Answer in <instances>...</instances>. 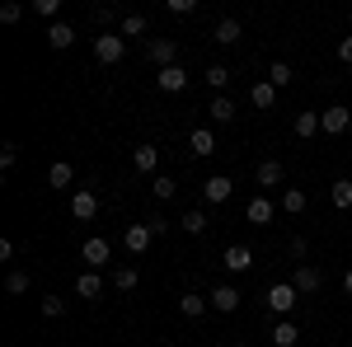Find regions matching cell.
Wrapping results in <instances>:
<instances>
[{
	"label": "cell",
	"instance_id": "6da1fadb",
	"mask_svg": "<svg viewBox=\"0 0 352 347\" xmlns=\"http://www.w3.org/2000/svg\"><path fill=\"white\" fill-rule=\"evenodd\" d=\"M94 56H99L104 66L122 61V56H127V38H122V33H99V38H94Z\"/></svg>",
	"mask_w": 352,
	"mask_h": 347
},
{
	"label": "cell",
	"instance_id": "7a4b0ae2",
	"mask_svg": "<svg viewBox=\"0 0 352 347\" xmlns=\"http://www.w3.org/2000/svg\"><path fill=\"white\" fill-rule=\"evenodd\" d=\"M296 300H300V291L292 287V282L268 287V310H272V315H292V310H296Z\"/></svg>",
	"mask_w": 352,
	"mask_h": 347
},
{
	"label": "cell",
	"instance_id": "3957f363",
	"mask_svg": "<svg viewBox=\"0 0 352 347\" xmlns=\"http://www.w3.org/2000/svg\"><path fill=\"white\" fill-rule=\"evenodd\" d=\"M348 127H352V108L333 104L329 113H320V132H329V136H343Z\"/></svg>",
	"mask_w": 352,
	"mask_h": 347
},
{
	"label": "cell",
	"instance_id": "277c9868",
	"mask_svg": "<svg viewBox=\"0 0 352 347\" xmlns=\"http://www.w3.org/2000/svg\"><path fill=\"white\" fill-rule=\"evenodd\" d=\"M230 192H235V183H230L226 174H212V179L202 183V197H207V207H221V202H230Z\"/></svg>",
	"mask_w": 352,
	"mask_h": 347
},
{
	"label": "cell",
	"instance_id": "5b68a950",
	"mask_svg": "<svg viewBox=\"0 0 352 347\" xmlns=\"http://www.w3.org/2000/svg\"><path fill=\"white\" fill-rule=\"evenodd\" d=\"M80 258H85L89 267H94V272H99V267H104V263L113 258V244L94 235V240H85V244H80Z\"/></svg>",
	"mask_w": 352,
	"mask_h": 347
},
{
	"label": "cell",
	"instance_id": "8992f818",
	"mask_svg": "<svg viewBox=\"0 0 352 347\" xmlns=\"http://www.w3.org/2000/svg\"><path fill=\"white\" fill-rule=\"evenodd\" d=\"M155 85H160L164 94H184L188 89V71L184 66H164V71H155Z\"/></svg>",
	"mask_w": 352,
	"mask_h": 347
},
{
	"label": "cell",
	"instance_id": "52a82bcc",
	"mask_svg": "<svg viewBox=\"0 0 352 347\" xmlns=\"http://www.w3.org/2000/svg\"><path fill=\"white\" fill-rule=\"evenodd\" d=\"M146 56H151L160 71H164V66H179V61H174V56H179V43H174V38H155V43L146 47Z\"/></svg>",
	"mask_w": 352,
	"mask_h": 347
},
{
	"label": "cell",
	"instance_id": "ba28073f",
	"mask_svg": "<svg viewBox=\"0 0 352 347\" xmlns=\"http://www.w3.org/2000/svg\"><path fill=\"white\" fill-rule=\"evenodd\" d=\"M71 216H76V221H94V216H99V197H94L89 188H80V192L71 197Z\"/></svg>",
	"mask_w": 352,
	"mask_h": 347
},
{
	"label": "cell",
	"instance_id": "9c48e42d",
	"mask_svg": "<svg viewBox=\"0 0 352 347\" xmlns=\"http://www.w3.org/2000/svg\"><path fill=\"white\" fill-rule=\"evenodd\" d=\"M320 282H324V277H320V267H310V263H300L296 277H292V287H296L300 295H315V291H320Z\"/></svg>",
	"mask_w": 352,
	"mask_h": 347
},
{
	"label": "cell",
	"instance_id": "30bf717a",
	"mask_svg": "<svg viewBox=\"0 0 352 347\" xmlns=\"http://www.w3.org/2000/svg\"><path fill=\"white\" fill-rule=\"evenodd\" d=\"M122 244H127L132 254H146V249L155 244V235H151V225L141 221V225H127V235H122Z\"/></svg>",
	"mask_w": 352,
	"mask_h": 347
},
{
	"label": "cell",
	"instance_id": "8fae6325",
	"mask_svg": "<svg viewBox=\"0 0 352 347\" xmlns=\"http://www.w3.org/2000/svg\"><path fill=\"white\" fill-rule=\"evenodd\" d=\"M221 267H230V272H249V267H254V254H249L244 244H230L226 258H221Z\"/></svg>",
	"mask_w": 352,
	"mask_h": 347
},
{
	"label": "cell",
	"instance_id": "7c38bea8",
	"mask_svg": "<svg viewBox=\"0 0 352 347\" xmlns=\"http://www.w3.org/2000/svg\"><path fill=\"white\" fill-rule=\"evenodd\" d=\"M207 300H212V310H221V315L240 310V291H235V287H217V291L207 295Z\"/></svg>",
	"mask_w": 352,
	"mask_h": 347
},
{
	"label": "cell",
	"instance_id": "4fadbf2b",
	"mask_svg": "<svg viewBox=\"0 0 352 347\" xmlns=\"http://www.w3.org/2000/svg\"><path fill=\"white\" fill-rule=\"evenodd\" d=\"M188 150H192V155H212V150H217V132L197 127V132L188 136Z\"/></svg>",
	"mask_w": 352,
	"mask_h": 347
},
{
	"label": "cell",
	"instance_id": "5bb4252c",
	"mask_svg": "<svg viewBox=\"0 0 352 347\" xmlns=\"http://www.w3.org/2000/svg\"><path fill=\"white\" fill-rule=\"evenodd\" d=\"M300 343V328L292 320H282L277 328H272V347H296Z\"/></svg>",
	"mask_w": 352,
	"mask_h": 347
},
{
	"label": "cell",
	"instance_id": "9a60e30c",
	"mask_svg": "<svg viewBox=\"0 0 352 347\" xmlns=\"http://www.w3.org/2000/svg\"><path fill=\"white\" fill-rule=\"evenodd\" d=\"M249 104H254V108H272V104H277V89H272L268 80L249 85Z\"/></svg>",
	"mask_w": 352,
	"mask_h": 347
},
{
	"label": "cell",
	"instance_id": "2e32d148",
	"mask_svg": "<svg viewBox=\"0 0 352 347\" xmlns=\"http://www.w3.org/2000/svg\"><path fill=\"white\" fill-rule=\"evenodd\" d=\"M329 202H333L338 212H348V207H352V179H338V183H329Z\"/></svg>",
	"mask_w": 352,
	"mask_h": 347
},
{
	"label": "cell",
	"instance_id": "e0dca14e",
	"mask_svg": "<svg viewBox=\"0 0 352 347\" xmlns=\"http://www.w3.org/2000/svg\"><path fill=\"white\" fill-rule=\"evenodd\" d=\"M254 179H258V188H277V183H282V164H277V160H263L258 169H254Z\"/></svg>",
	"mask_w": 352,
	"mask_h": 347
},
{
	"label": "cell",
	"instance_id": "ac0fdd59",
	"mask_svg": "<svg viewBox=\"0 0 352 347\" xmlns=\"http://www.w3.org/2000/svg\"><path fill=\"white\" fill-rule=\"evenodd\" d=\"M47 43H52L56 52H66V47L76 43V28H71V24H52V28H47Z\"/></svg>",
	"mask_w": 352,
	"mask_h": 347
},
{
	"label": "cell",
	"instance_id": "d6986e66",
	"mask_svg": "<svg viewBox=\"0 0 352 347\" xmlns=\"http://www.w3.org/2000/svg\"><path fill=\"white\" fill-rule=\"evenodd\" d=\"M292 132H296L300 141H310V136L320 132V113H296V122H292Z\"/></svg>",
	"mask_w": 352,
	"mask_h": 347
},
{
	"label": "cell",
	"instance_id": "ffe728a7",
	"mask_svg": "<svg viewBox=\"0 0 352 347\" xmlns=\"http://www.w3.org/2000/svg\"><path fill=\"white\" fill-rule=\"evenodd\" d=\"M132 164L141 169V174H155V164H160V150H155V146H141V150H132Z\"/></svg>",
	"mask_w": 352,
	"mask_h": 347
},
{
	"label": "cell",
	"instance_id": "44dd1931",
	"mask_svg": "<svg viewBox=\"0 0 352 347\" xmlns=\"http://www.w3.org/2000/svg\"><path fill=\"white\" fill-rule=\"evenodd\" d=\"M305 207H310V197H305L300 188H287V192H282V212L287 216H300Z\"/></svg>",
	"mask_w": 352,
	"mask_h": 347
},
{
	"label": "cell",
	"instance_id": "7402d4cb",
	"mask_svg": "<svg viewBox=\"0 0 352 347\" xmlns=\"http://www.w3.org/2000/svg\"><path fill=\"white\" fill-rule=\"evenodd\" d=\"M76 291H80L85 300H99V295H104V277H99V272H85L80 282H76Z\"/></svg>",
	"mask_w": 352,
	"mask_h": 347
},
{
	"label": "cell",
	"instance_id": "603a6c76",
	"mask_svg": "<svg viewBox=\"0 0 352 347\" xmlns=\"http://www.w3.org/2000/svg\"><path fill=\"white\" fill-rule=\"evenodd\" d=\"M212 38H217L221 47H230V43H240V19H217V33H212Z\"/></svg>",
	"mask_w": 352,
	"mask_h": 347
},
{
	"label": "cell",
	"instance_id": "cb8c5ba5",
	"mask_svg": "<svg viewBox=\"0 0 352 347\" xmlns=\"http://www.w3.org/2000/svg\"><path fill=\"white\" fill-rule=\"evenodd\" d=\"M244 216H249L254 225H268V221H272V202H268V197H254V202L244 207Z\"/></svg>",
	"mask_w": 352,
	"mask_h": 347
},
{
	"label": "cell",
	"instance_id": "d4e9b609",
	"mask_svg": "<svg viewBox=\"0 0 352 347\" xmlns=\"http://www.w3.org/2000/svg\"><path fill=\"white\" fill-rule=\"evenodd\" d=\"M47 183H52V188H71V183H76V169H71L66 160H56L52 169H47Z\"/></svg>",
	"mask_w": 352,
	"mask_h": 347
},
{
	"label": "cell",
	"instance_id": "484cf974",
	"mask_svg": "<svg viewBox=\"0 0 352 347\" xmlns=\"http://www.w3.org/2000/svg\"><path fill=\"white\" fill-rule=\"evenodd\" d=\"M146 28H151V19H146V14H122L118 33H122V38H136V33H146Z\"/></svg>",
	"mask_w": 352,
	"mask_h": 347
},
{
	"label": "cell",
	"instance_id": "4316f807",
	"mask_svg": "<svg viewBox=\"0 0 352 347\" xmlns=\"http://www.w3.org/2000/svg\"><path fill=\"white\" fill-rule=\"evenodd\" d=\"M207 305H212V300H207V295H179V310H184V315H188V320H197V315H202V310H207Z\"/></svg>",
	"mask_w": 352,
	"mask_h": 347
},
{
	"label": "cell",
	"instance_id": "83f0119b",
	"mask_svg": "<svg viewBox=\"0 0 352 347\" xmlns=\"http://www.w3.org/2000/svg\"><path fill=\"white\" fill-rule=\"evenodd\" d=\"M268 85L272 89H287V85H292V66H287V61H272L268 66Z\"/></svg>",
	"mask_w": 352,
	"mask_h": 347
},
{
	"label": "cell",
	"instance_id": "f1b7e54d",
	"mask_svg": "<svg viewBox=\"0 0 352 347\" xmlns=\"http://www.w3.org/2000/svg\"><path fill=\"white\" fill-rule=\"evenodd\" d=\"M179 225H184L188 235H202V230H207V212H184V221H179Z\"/></svg>",
	"mask_w": 352,
	"mask_h": 347
},
{
	"label": "cell",
	"instance_id": "f546056e",
	"mask_svg": "<svg viewBox=\"0 0 352 347\" xmlns=\"http://www.w3.org/2000/svg\"><path fill=\"white\" fill-rule=\"evenodd\" d=\"M207 85H212V94H221V89L230 85V71H226V66H207Z\"/></svg>",
	"mask_w": 352,
	"mask_h": 347
},
{
	"label": "cell",
	"instance_id": "4dcf8cb0",
	"mask_svg": "<svg viewBox=\"0 0 352 347\" xmlns=\"http://www.w3.org/2000/svg\"><path fill=\"white\" fill-rule=\"evenodd\" d=\"M212 117H217V122H230V117H235V104H230L226 94H217V99H212Z\"/></svg>",
	"mask_w": 352,
	"mask_h": 347
},
{
	"label": "cell",
	"instance_id": "1f68e13d",
	"mask_svg": "<svg viewBox=\"0 0 352 347\" xmlns=\"http://www.w3.org/2000/svg\"><path fill=\"white\" fill-rule=\"evenodd\" d=\"M151 192H155V197H160V202H169V197H174V192H179V183H174V179H169V174H160V179H155V183H151Z\"/></svg>",
	"mask_w": 352,
	"mask_h": 347
},
{
	"label": "cell",
	"instance_id": "d6a6232c",
	"mask_svg": "<svg viewBox=\"0 0 352 347\" xmlns=\"http://www.w3.org/2000/svg\"><path fill=\"white\" fill-rule=\"evenodd\" d=\"M89 14H94V24L104 28V33H109V24H122V19H118V14H113V5H94V10H89Z\"/></svg>",
	"mask_w": 352,
	"mask_h": 347
},
{
	"label": "cell",
	"instance_id": "836d02e7",
	"mask_svg": "<svg viewBox=\"0 0 352 347\" xmlns=\"http://www.w3.org/2000/svg\"><path fill=\"white\" fill-rule=\"evenodd\" d=\"M5 291H10V295H24L28 291V272H19V267H14V272L5 277Z\"/></svg>",
	"mask_w": 352,
	"mask_h": 347
},
{
	"label": "cell",
	"instance_id": "e575fe53",
	"mask_svg": "<svg viewBox=\"0 0 352 347\" xmlns=\"http://www.w3.org/2000/svg\"><path fill=\"white\" fill-rule=\"evenodd\" d=\"M113 287H118V291H132L136 287V267H118V272H113Z\"/></svg>",
	"mask_w": 352,
	"mask_h": 347
},
{
	"label": "cell",
	"instance_id": "d590c367",
	"mask_svg": "<svg viewBox=\"0 0 352 347\" xmlns=\"http://www.w3.org/2000/svg\"><path fill=\"white\" fill-rule=\"evenodd\" d=\"M43 315L61 320V315H66V300H61V295H43Z\"/></svg>",
	"mask_w": 352,
	"mask_h": 347
},
{
	"label": "cell",
	"instance_id": "8d00e7d4",
	"mask_svg": "<svg viewBox=\"0 0 352 347\" xmlns=\"http://www.w3.org/2000/svg\"><path fill=\"white\" fill-rule=\"evenodd\" d=\"M19 14H24V5H14V0L0 5V19H5V24H19Z\"/></svg>",
	"mask_w": 352,
	"mask_h": 347
},
{
	"label": "cell",
	"instance_id": "74e56055",
	"mask_svg": "<svg viewBox=\"0 0 352 347\" xmlns=\"http://www.w3.org/2000/svg\"><path fill=\"white\" fill-rule=\"evenodd\" d=\"M19 160V146H14V141H5V146H0V164H5V169H10V164Z\"/></svg>",
	"mask_w": 352,
	"mask_h": 347
},
{
	"label": "cell",
	"instance_id": "f35d334b",
	"mask_svg": "<svg viewBox=\"0 0 352 347\" xmlns=\"http://www.w3.org/2000/svg\"><path fill=\"white\" fill-rule=\"evenodd\" d=\"M33 10H38L43 19H56V10H61V5H56V0H33Z\"/></svg>",
	"mask_w": 352,
	"mask_h": 347
},
{
	"label": "cell",
	"instance_id": "ab89813d",
	"mask_svg": "<svg viewBox=\"0 0 352 347\" xmlns=\"http://www.w3.org/2000/svg\"><path fill=\"white\" fill-rule=\"evenodd\" d=\"M146 225H151V235H155V240L169 235V221H164V216H146Z\"/></svg>",
	"mask_w": 352,
	"mask_h": 347
},
{
	"label": "cell",
	"instance_id": "60d3db41",
	"mask_svg": "<svg viewBox=\"0 0 352 347\" xmlns=\"http://www.w3.org/2000/svg\"><path fill=\"white\" fill-rule=\"evenodd\" d=\"M169 14H192V0H164Z\"/></svg>",
	"mask_w": 352,
	"mask_h": 347
},
{
	"label": "cell",
	"instance_id": "b9f144b4",
	"mask_svg": "<svg viewBox=\"0 0 352 347\" xmlns=\"http://www.w3.org/2000/svg\"><path fill=\"white\" fill-rule=\"evenodd\" d=\"M305 249H310V244H305V235H292V258H305Z\"/></svg>",
	"mask_w": 352,
	"mask_h": 347
},
{
	"label": "cell",
	"instance_id": "7bdbcfd3",
	"mask_svg": "<svg viewBox=\"0 0 352 347\" xmlns=\"http://www.w3.org/2000/svg\"><path fill=\"white\" fill-rule=\"evenodd\" d=\"M338 61H348V66H352V38H343V43H338Z\"/></svg>",
	"mask_w": 352,
	"mask_h": 347
},
{
	"label": "cell",
	"instance_id": "ee69618b",
	"mask_svg": "<svg viewBox=\"0 0 352 347\" xmlns=\"http://www.w3.org/2000/svg\"><path fill=\"white\" fill-rule=\"evenodd\" d=\"M343 291H348V295H352V267H348V277H343Z\"/></svg>",
	"mask_w": 352,
	"mask_h": 347
},
{
	"label": "cell",
	"instance_id": "f6af8a7d",
	"mask_svg": "<svg viewBox=\"0 0 352 347\" xmlns=\"http://www.w3.org/2000/svg\"><path fill=\"white\" fill-rule=\"evenodd\" d=\"M235 347H249V343H235Z\"/></svg>",
	"mask_w": 352,
	"mask_h": 347
}]
</instances>
